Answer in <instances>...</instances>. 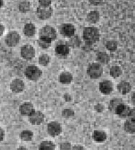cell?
Wrapping results in <instances>:
<instances>
[{
  "mask_svg": "<svg viewBox=\"0 0 135 150\" xmlns=\"http://www.w3.org/2000/svg\"><path fill=\"white\" fill-rule=\"evenodd\" d=\"M83 38L86 45H95L100 39L99 30L95 26H89L85 28L83 32Z\"/></svg>",
  "mask_w": 135,
  "mask_h": 150,
  "instance_id": "obj_1",
  "label": "cell"
},
{
  "mask_svg": "<svg viewBox=\"0 0 135 150\" xmlns=\"http://www.w3.org/2000/svg\"><path fill=\"white\" fill-rule=\"evenodd\" d=\"M24 74L29 80L33 82H36L42 76V71L36 65H31L26 67L24 71Z\"/></svg>",
  "mask_w": 135,
  "mask_h": 150,
  "instance_id": "obj_2",
  "label": "cell"
},
{
  "mask_svg": "<svg viewBox=\"0 0 135 150\" xmlns=\"http://www.w3.org/2000/svg\"><path fill=\"white\" fill-rule=\"evenodd\" d=\"M120 118H134V109L131 108L130 107L125 103H122L117 107L114 112Z\"/></svg>",
  "mask_w": 135,
  "mask_h": 150,
  "instance_id": "obj_3",
  "label": "cell"
},
{
  "mask_svg": "<svg viewBox=\"0 0 135 150\" xmlns=\"http://www.w3.org/2000/svg\"><path fill=\"white\" fill-rule=\"evenodd\" d=\"M103 66L98 62H93L88 66L87 74L91 79L96 80L102 76L103 74Z\"/></svg>",
  "mask_w": 135,
  "mask_h": 150,
  "instance_id": "obj_4",
  "label": "cell"
},
{
  "mask_svg": "<svg viewBox=\"0 0 135 150\" xmlns=\"http://www.w3.org/2000/svg\"><path fill=\"white\" fill-rule=\"evenodd\" d=\"M39 37L49 40L50 41H53L57 39V31L53 26L46 25V26H43L40 30Z\"/></svg>",
  "mask_w": 135,
  "mask_h": 150,
  "instance_id": "obj_5",
  "label": "cell"
},
{
  "mask_svg": "<svg viewBox=\"0 0 135 150\" xmlns=\"http://www.w3.org/2000/svg\"><path fill=\"white\" fill-rule=\"evenodd\" d=\"M20 35L17 31H11L5 36V44L10 47H14L19 44L20 41Z\"/></svg>",
  "mask_w": 135,
  "mask_h": 150,
  "instance_id": "obj_6",
  "label": "cell"
},
{
  "mask_svg": "<svg viewBox=\"0 0 135 150\" xmlns=\"http://www.w3.org/2000/svg\"><path fill=\"white\" fill-rule=\"evenodd\" d=\"M35 50L34 47H33L31 45H29V44L24 45L21 47L20 56L23 59L27 60V61L32 60L33 59L35 58Z\"/></svg>",
  "mask_w": 135,
  "mask_h": 150,
  "instance_id": "obj_7",
  "label": "cell"
},
{
  "mask_svg": "<svg viewBox=\"0 0 135 150\" xmlns=\"http://www.w3.org/2000/svg\"><path fill=\"white\" fill-rule=\"evenodd\" d=\"M70 53V47L67 43L60 42L55 47V54L59 58H65Z\"/></svg>",
  "mask_w": 135,
  "mask_h": 150,
  "instance_id": "obj_8",
  "label": "cell"
},
{
  "mask_svg": "<svg viewBox=\"0 0 135 150\" xmlns=\"http://www.w3.org/2000/svg\"><path fill=\"white\" fill-rule=\"evenodd\" d=\"M53 13V10L50 7H38L37 10H36V15L38 17V19L41 20V21H46L50 19L52 17Z\"/></svg>",
  "mask_w": 135,
  "mask_h": 150,
  "instance_id": "obj_9",
  "label": "cell"
},
{
  "mask_svg": "<svg viewBox=\"0 0 135 150\" xmlns=\"http://www.w3.org/2000/svg\"><path fill=\"white\" fill-rule=\"evenodd\" d=\"M47 130V133L49 134V135H50L53 137H57L61 134L62 131V128L59 122L53 121L48 123Z\"/></svg>",
  "mask_w": 135,
  "mask_h": 150,
  "instance_id": "obj_10",
  "label": "cell"
},
{
  "mask_svg": "<svg viewBox=\"0 0 135 150\" xmlns=\"http://www.w3.org/2000/svg\"><path fill=\"white\" fill-rule=\"evenodd\" d=\"M28 117H29V122L31 123L32 125H41L43 123V122L45 121V114L41 111L35 110Z\"/></svg>",
  "mask_w": 135,
  "mask_h": 150,
  "instance_id": "obj_11",
  "label": "cell"
},
{
  "mask_svg": "<svg viewBox=\"0 0 135 150\" xmlns=\"http://www.w3.org/2000/svg\"><path fill=\"white\" fill-rule=\"evenodd\" d=\"M60 33L64 37L69 38L75 35L76 28L71 23H64L60 27Z\"/></svg>",
  "mask_w": 135,
  "mask_h": 150,
  "instance_id": "obj_12",
  "label": "cell"
},
{
  "mask_svg": "<svg viewBox=\"0 0 135 150\" xmlns=\"http://www.w3.org/2000/svg\"><path fill=\"white\" fill-rule=\"evenodd\" d=\"M98 89L101 94L104 96H108L110 94H111L113 91V84L110 80H103L99 83Z\"/></svg>",
  "mask_w": 135,
  "mask_h": 150,
  "instance_id": "obj_13",
  "label": "cell"
},
{
  "mask_svg": "<svg viewBox=\"0 0 135 150\" xmlns=\"http://www.w3.org/2000/svg\"><path fill=\"white\" fill-rule=\"evenodd\" d=\"M10 89L14 93H20L25 89V83L20 79H14L11 83Z\"/></svg>",
  "mask_w": 135,
  "mask_h": 150,
  "instance_id": "obj_14",
  "label": "cell"
},
{
  "mask_svg": "<svg viewBox=\"0 0 135 150\" xmlns=\"http://www.w3.org/2000/svg\"><path fill=\"white\" fill-rule=\"evenodd\" d=\"M35 110L34 106L31 102H24L20 106L19 111L22 116H29L33 113V111Z\"/></svg>",
  "mask_w": 135,
  "mask_h": 150,
  "instance_id": "obj_15",
  "label": "cell"
},
{
  "mask_svg": "<svg viewBox=\"0 0 135 150\" xmlns=\"http://www.w3.org/2000/svg\"><path fill=\"white\" fill-rule=\"evenodd\" d=\"M93 138L96 143H102L107 140V135L106 132L102 130H95L93 133Z\"/></svg>",
  "mask_w": 135,
  "mask_h": 150,
  "instance_id": "obj_16",
  "label": "cell"
},
{
  "mask_svg": "<svg viewBox=\"0 0 135 150\" xmlns=\"http://www.w3.org/2000/svg\"><path fill=\"white\" fill-rule=\"evenodd\" d=\"M117 89L119 92L122 95H127V94L130 93L132 89V86L131 83L126 80H122L119 82L117 85Z\"/></svg>",
  "mask_w": 135,
  "mask_h": 150,
  "instance_id": "obj_17",
  "label": "cell"
},
{
  "mask_svg": "<svg viewBox=\"0 0 135 150\" xmlns=\"http://www.w3.org/2000/svg\"><path fill=\"white\" fill-rule=\"evenodd\" d=\"M59 81L64 85L70 84L73 81V75L71 72L69 71L62 72L59 77Z\"/></svg>",
  "mask_w": 135,
  "mask_h": 150,
  "instance_id": "obj_18",
  "label": "cell"
},
{
  "mask_svg": "<svg viewBox=\"0 0 135 150\" xmlns=\"http://www.w3.org/2000/svg\"><path fill=\"white\" fill-rule=\"evenodd\" d=\"M23 34L25 36L29 38H32L36 34V27L35 24L32 23H28L25 24L23 27Z\"/></svg>",
  "mask_w": 135,
  "mask_h": 150,
  "instance_id": "obj_19",
  "label": "cell"
},
{
  "mask_svg": "<svg viewBox=\"0 0 135 150\" xmlns=\"http://www.w3.org/2000/svg\"><path fill=\"white\" fill-rule=\"evenodd\" d=\"M124 129L128 134H134L135 132V122L134 118L129 117L128 120L125 122L124 124Z\"/></svg>",
  "mask_w": 135,
  "mask_h": 150,
  "instance_id": "obj_20",
  "label": "cell"
},
{
  "mask_svg": "<svg viewBox=\"0 0 135 150\" xmlns=\"http://www.w3.org/2000/svg\"><path fill=\"white\" fill-rule=\"evenodd\" d=\"M97 62L101 65H107L110 61V57L107 52L101 51L97 53Z\"/></svg>",
  "mask_w": 135,
  "mask_h": 150,
  "instance_id": "obj_21",
  "label": "cell"
},
{
  "mask_svg": "<svg viewBox=\"0 0 135 150\" xmlns=\"http://www.w3.org/2000/svg\"><path fill=\"white\" fill-rule=\"evenodd\" d=\"M86 21L91 24H95L100 21V14L97 11H91L86 15Z\"/></svg>",
  "mask_w": 135,
  "mask_h": 150,
  "instance_id": "obj_22",
  "label": "cell"
},
{
  "mask_svg": "<svg viewBox=\"0 0 135 150\" xmlns=\"http://www.w3.org/2000/svg\"><path fill=\"white\" fill-rule=\"evenodd\" d=\"M122 103H123V101L122 99L119 98H114L112 100H110L109 102V105H108V109L111 112L114 113L115 111H116V109L117 108L119 105Z\"/></svg>",
  "mask_w": 135,
  "mask_h": 150,
  "instance_id": "obj_23",
  "label": "cell"
},
{
  "mask_svg": "<svg viewBox=\"0 0 135 150\" xmlns=\"http://www.w3.org/2000/svg\"><path fill=\"white\" fill-rule=\"evenodd\" d=\"M33 136H34V134L30 130H23L20 134V138L24 142L31 141L33 138Z\"/></svg>",
  "mask_w": 135,
  "mask_h": 150,
  "instance_id": "obj_24",
  "label": "cell"
},
{
  "mask_svg": "<svg viewBox=\"0 0 135 150\" xmlns=\"http://www.w3.org/2000/svg\"><path fill=\"white\" fill-rule=\"evenodd\" d=\"M18 9L21 13H28L31 9V3L28 0H23L18 5Z\"/></svg>",
  "mask_w": 135,
  "mask_h": 150,
  "instance_id": "obj_25",
  "label": "cell"
},
{
  "mask_svg": "<svg viewBox=\"0 0 135 150\" xmlns=\"http://www.w3.org/2000/svg\"><path fill=\"white\" fill-rule=\"evenodd\" d=\"M122 74V69L118 65H113L110 69V75L113 78H118Z\"/></svg>",
  "mask_w": 135,
  "mask_h": 150,
  "instance_id": "obj_26",
  "label": "cell"
},
{
  "mask_svg": "<svg viewBox=\"0 0 135 150\" xmlns=\"http://www.w3.org/2000/svg\"><path fill=\"white\" fill-rule=\"evenodd\" d=\"M54 143L50 140H44L41 142L39 145V149L40 150H54L55 149Z\"/></svg>",
  "mask_w": 135,
  "mask_h": 150,
  "instance_id": "obj_27",
  "label": "cell"
},
{
  "mask_svg": "<svg viewBox=\"0 0 135 150\" xmlns=\"http://www.w3.org/2000/svg\"><path fill=\"white\" fill-rule=\"evenodd\" d=\"M68 45H69L70 47L72 48H77L81 46V39L79 38V37L76 36L75 35L72 37L69 38V41H68Z\"/></svg>",
  "mask_w": 135,
  "mask_h": 150,
  "instance_id": "obj_28",
  "label": "cell"
},
{
  "mask_svg": "<svg viewBox=\"0 0 135 150\" xmlns=\"http://www.w3.org/2000/svg\"><path fill=\"white\" fill-rule=\"evenodd\" d=\"M50 62V57L48 54H42L39 56L38 58V63L41 65V66L46 67L47 66Z\"/></svg>",
  "mask_w": 135,
  "mask_h": 150,
  "instance_id": "obj_29",
  "label": "cell"
},
{
  "mask_svg": "<svg viewBox=\"0 0 135 150\" xmlns=\"http://www.w3.org/2000/svg\"><path fill=\"white\" fill-rule=\"evenodd\" d=\"M51 43L52 41L45 39V38H43L41 37H39V38H38V45H39V47L44 50L48 49V48L50 47V45H51Z\"/></svg>",
  "mask_w": 135,
  "mask_h": 150,
  "instance_id": "obj_30",
  "label": "cell"
},
{
  "mask_svg": "<svg viewBox=\"0 0 135 150\" xmlns=\"http://www.w3.org/2000/svg\"><path fill=\"white\" fill-rule=\"evenodd\" d=\"M106 48L108 51L115 52L117 50V48H118V43L116 42V41H113V40L107 41Z\"/></svg>",
  "mask_w": 135,
  "mask_h": 150,
  "instance_id": "obj_31",
  "label": "cell"
},
{
  "mask_svg": "<svg viewBox=\"0 0 135 150\" xmlns=\"http://www.w3.org/2000/svg\"><path fill=\"white\" fill-rule=\"evenodd\" d=\"M75 114L74 111L70 108H67V109H64L62 112V116H63L65 119H70L72 118Z\"/></svg>",
  "mask_w": 135,
  "mask_h": 150,
  "instance_id": "obj_32",
  "label": "cell"
},
{
  "mask_svg": "<svg viewBox=\"0 0 135 150\" xmlns=\"http://www.w3.org/2000/svg\"><path fill=\"white\" fill-rule=\"evenodd\" d=\"M38 4L41 7H50L51 6L52 0H38Z\"/></svg>",
  "mask_w": 135,
  "mask_h": 150,
  "instance_id": "obj_33",
  "label": "cell"
},
{
  "mask_svg": "<svg viewBox=\"0 0 135 150\" xmlns=\"http://www.w3.org/2000/svg\"><path fill=\"white\" fill-rule=\"evenodd\" d=\"M71 144L69 142H63V143H60L59 149L61 150H70L71 149Z\"/></svg>",
  "mask_w": 135,
  "mask_h": 150,
  "instance_id": "obj_34",
  "label": "cell"
},
{
  "mask_svg": "<svg viewBox=\"0 0 135 150\" xmlns=\"http://www.w3.org/2000/svg\"><path fill=\"white\" fill-rule=\"evenodd\" d=\"M89 3L92 5H94V6H98V5H101L103 3L104 0H88Z\"/></svg>",
  "mask_w": 135,
  "mask_h": 150,
  "instance_id": "obj_35",
  "label": "cell"
},
{
  "mask_svg": "<svg viewBox=\"0 0 135 150\" xmlns=\"http://www.w3.org/2000/svg\"><path fill=\"white\" fill-rule=\"evenodd\" d=\"M95 110H96V112H101L104 111V107L102 104H98L95 106Z\"/></svg>",
  "mask_w": 135,
  "mask_h": 150,
  "instance_id": "obj_36",
  "label": "cell"
},
{
  "mask_svg": "<svg viewBox=\"0 0 135 150\" xmlns=\"http://www.w3.org/2000/svg\"><path fill=\"white\" fill-rule=\"evenodd\" d=\"M71 149H74V150H84L85 149H84V147L83 146L75 145V146H74L71 147Z\"/></svg>",
  "mask_w": 135,
  "mask_h": 150,
  "instance_id": "obj_37",
  "label": "cell"
},
{
  "mask_svg": "<svg viewBox=\"0 0 135 150\" xmlns=\"http://www.w3.org/2000/svg\"><path fill=\"white\" fill-rule=\"evenodd\" d=\"M5 137V131L2 128H0V142L2 141Z\"/></svg>",
  "mask_w": 135,
  "mask_h": 150,
  "instance_id": "obj_38",
  "label": "cell"
},
{
  "mask_svg": "<svg viewBox=\"0 0 135 150\" xmlns=\"http://www.w3.org/2000/svg\"><path fill=\"white\" fill-rule=\"evenodd\" d=\"M5 32V26L2 24L0 23V36H2Z\"/></svg>",
  "mask_w": 135,
  "mask_h": 150,
  "instance_id": "obj_39",
  "label": "cell"
},
{
  "mask_svg": "<svg viewBox=\"0 0 135 150\" xmlns=\"http://www.w3.org/2000/svg\"><path fill=\"white\" fill-rule=\"evenodd\" d=\"M131 103H132V104H133L134 105V101H135V93H134V92H133V93H132L131 99Z\"/></svg>",
  "mask_w": 135,
  "mask_h": 150,
  "instance_id": "obj_40",
  "label": "cell"
},
{
  "mask_svg": "<svg viewBox=\"0 0 135 150\" xmlns=\"http://www.w3.org/2000/svg\"><path fill=\"white\" fill-rule=\"evenodd\" d=\"M4 5V0H0V8H2Z\"/></svg>",
  "mask_w": 135,
  "mask_h": 150,
  "instance_id": "obj_41",
  "label": "cell"
},
{
  "mask_svg": "<svg viewBox=\"0 0 135 150\" xmlns=\"http://www.w3.org/2000/svg\"><path fill=\"white\" fill-rule=\"evenodd\" d=\"M18 150H27V149L24 148V146H20V148H18Z\"/></svg>",
  "mask_w": 135,
  "mask_h": 150,
  "instance_id": "obj_42",
  "label": "cell"
}]
</instances>
